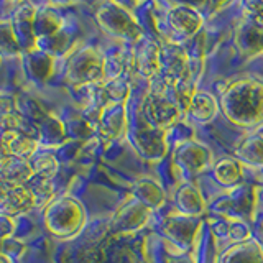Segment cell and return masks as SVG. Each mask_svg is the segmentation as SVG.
Segmentation results:
<instances>
[{
  "instance_id": "obj_7",
  "label": "cell",
  "mask_w": 263,
  "mask_h": 263,
  "mask_svg": "<svg viewBox=\"0 0 263 263\" xmlns=\"http://www.w3.org/2000/svg\"><path fill=\"white\" fill-rule=\"evenodd\" d=\"M186 145L187 146L181 148L178 152V160L191 173H202V170L205 166H209L211 163L209 152L197 143H186Z\"/></svg>"
},
{
  "instance_id": "obj_5",
  "label": "cell",
  "mask_w": 263,
  "mask_h": 263,
  "mask_svg": "<svg viewBox=\"0 0 263 263\" xmlns=\"http://www.w3.org/2000/svg\"><path fill=\"white\" fill-rule=\"evenodd\" d=\"M219 105L216 97L211 96L204 90H197L187 102V114L191 115V119L197 123H209L217 115Z\"/></svg>"
},
{
  "instance_id": "obj_2",
  "label": "cell",
  "mask_w": 263,
  "mask_h": 263,
  "mask_svg": "<svg viewBox=\"0 0 263 263\" xmlns=\"http://www.w3.org/2000/svg\"><path fill=\"white\" fill-rule=\"evenodd\" d=\"M101 25L102 28L110 33L115 38L132 40L138 41L143 38V30L140 28V25L134 18L132 12L125 10L122 5L110 4L107 5L104 12H101Z\"/></svg>"
},
{
  "instance_id": "obj_3",
  "label": "cell",
  "mask_w": 263,
  "mask_h": 263,
  "mask_svg": "<svg viewBox=\"0 0 263 263\" xmlns=\"http://www.w3.org/2000/svg\"><path fill=\"white\" fill-rule=\"evenodd\" d=\"M168 25L173 38L183 41L199 31L202 16L189 5H175L168 12Z\"/></svg>"
},
{
  "instance_id": "obj_9",
  "label": "cell",
  "mask_w": 263,
  "mask_h": 263,
  "mask_svg": "<svg viewBox=\"0 0 263 263\" xmlns=\"http://www.w3.org/2000/svg\"><path fill=\"white\" fill-rule=\"evenodd\" d=\"M226 263H263V252L257 242H247L230 249Z\"/></svg>"
},
{
  "instance_id": "obj_8",
  "label": "cell",
  "mask_w": 263,
  "mask_h": 263,
  "mask_svg": "<svg viewBox=\"0 0 263 263\" xmlns=\"http://www.w3.org/2000/svg\"><path fill=\"white\" fill-rule=\"evenodd\" d=\"M214 178L222 186H237L242 179V166L232 158L219 160L214 164Z\"/></svg>"
},
{
  "instance_id": "obj_1",
  "label": "cell",
  "mask_w": 263,
  "mask_h": 263,
  "mask_svg": "<svg viewBox=\"0 0 263 263\" xmlns=\"http://www.w3.org/2000/svg\"><path fill=\"white\" fill-rule=\"evenodd\" d=\"M220 107L226 117L242 128L263 125V79L245 76L222 90Z\"/></svg>"
},
{
  "instance_id": "obj_12",
  "label": "cell",
  "mask_w": 263,
  "mask_h": 263,
  "mask_svg": "<svg viewBox=\"0 0 263 263\" xmlns=\"http://www.w3.org/2000/svg\"><path fill=\"white\" fill-rule=\"evenodd\" d=\"M257 15H258V16H260V18H261V22H263V10H261V12H258V13H257Z\"/></svg>"
},
{
  "instance_id": "obj_11",
  "label": "cell",
  "mask_w": 263,
  "mask_h": 263,
  "mask_svg": "<svg viewBox=\"0 0 263 263\" xmlns=\"http://www.w3.org/2000/svg\"><path fill=\"white\" fill-rule=\"evenodd\" d=\"M142 184H143V189H142V193H140V196H142L140 199H142L148 208H160V204H163L164 201V193L158 186V183L145 179Z\"/></svg>"
},
{
  "instance_id": "obj_6",
  "label": "cell",
  "mask_w": 263,
  "mask_h": 263,
  "mask_svg": "<svg viewBox=\"0 0 263 263\" xmlns=\"http://www.w3.org/2000/svg\"><path fill=\"white\" fill-rule=\"evenodd\" d=\"M237 156L249 166L263 168V135H247L237 146Z\"/></svg>"
},
{
  "instance_id": "obj_4",
  "label": "cell",
  "mask_w": 263,
  "mask_h": 263,
  "mask_svg": "<svg viewBox=\"0 0 263 263\" xmlns=\"http://www.w3.org/2000/svg\"><path fill=\"white\" fill-rule=\"evenodd\" d=\"M237 48L245 56H257L263 53V22L255 13L238 25L237 30Z\"/></svg>"
},
{
  "instance_id": "obj_10",
  "label": "cell",
  "mask_w": 263,
  "mask_h": 263,
  "mask_svg": "<svg viewBox=\"0 0 263 263\" xmlns=\"http://www.w3.org/2000/svg\"><path fill=\"white\" fill-rule=\"evenodd\" d=\"M158 48L153 43H148V46L140 49L138 56V71L143 74L145 78H150L158 71L160 68V54Z\"/></svg>"
}]
</instances>
